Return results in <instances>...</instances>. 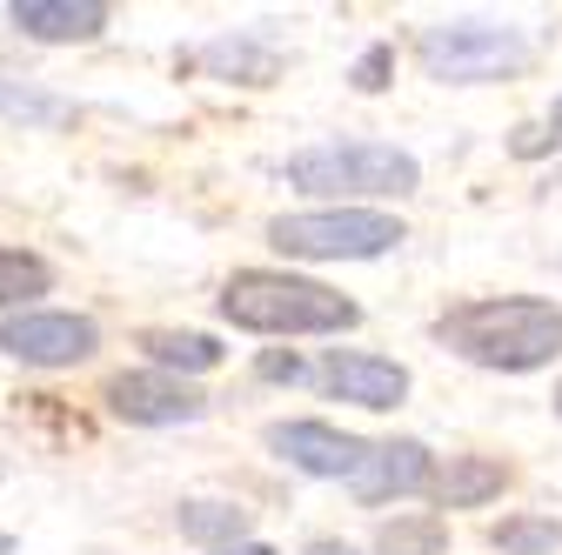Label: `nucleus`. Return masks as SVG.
I'll return each mask as SVG.
<instances>
[{
  "label": "nucleus",
  "mask_w": 562,
  "mask_h": 555,
  "mask_svg": "<svg viewBox=\"0 0 562 555\" xmlns=\"http://www.w3.org/2000/svg\"><path fill=\"white\" fill-rule=\"evenodd\" d=\"M436 335L475 369H503V375H529L542 362L562 355V308L536 302V295H488V302H462L436 321Z\"/></svg>",
  "instance_id": "obj_1"
},
{
  "label": "nucleus",
  "mask_w": 562,
  "mask_h": 555,
  "mask_svg": "<svg viewBox=\"0 0 562 555\" xmlns=\"http://www.w3.org/2000/svg\"><path fill=\"white\" fill-rule=\"evenodd\" d=\"M222 321L248 335H348L362 321V308L308 282V274H281V268H235L222 282Z\"/></svg>",
  "instance_id": "obj_2"
},
{
  "label": "nucleus",
  "mask_w": 562,
  "mask_h": 555,
  "mask_svg": "<svg viewBox=\"0 0 562 555\" xmlns=\"http://www.w3.org/2000/svg\"><path fill=\"white\" fill-rule=\"evenodd\" d=\"M289 188L302 194H328V201H389V194H415L422 188V161L408 148H389V141H322V148H302L289 155Z\"/></svg>",
  "instance_id": "obj_3"
},
{
  "label": "nucleus",
  "mask_w": 562,
  "mask_h": 555,
  "mask_svg": "<svg viewBox=\"0 0 562 555\" xmlns=\"http://www.w3.org/2000/svg\"><path fill=\"white\" fill-rule=\"evenodd\" d=\"M268 241L289 261H375L408 241V228L382 207H315V215H274Z\"/></svg>",
  "instance_id": "obj_4"
},
{
  "label": "nucleus",
  "mask_w": 562,
  "mask_h": 555,
  "mask_svg": "<svg viewBox=\"0 0 562 555\" xmlns=\"http://www.w3.org/2000/svg\"><path fill=\"white\" fill-rule=\"evenodd\" d=\"M415 60L429 67L436 81L475 88V81L522 75V67H529V41L516 27H496V21H442V27H422Z\"/></svg>",
  "instance_id": "obj_5"
},
{
  "label": "nucleus",
  "mask_w": 562,
  "mask_h": 555,
  "mask_svg": "<svg viewBox=\"0 0 562 555\" xmlns=\"http://www.w3.org/2000/svg\"><path fill=\"white\" fill-rule=\"evenodd\" d=\"M0 349L27 369H75L101 349L94 315H67V308H21L0 321Z\"/></svg>",
  "instance_id": "obj_6"
},
{
  "label": "nucleus",
  "mask_w": 562,
  "mask_h": 555,
  "mask_svg": "<svg viewBox=\"0 0 562 555\" xmlns=\"http://www.w3.org/2000/svg\"><path fill=\"white\" fill-rule=\"evenodd\" d=\"M108 408L134 429H175V422H201L207 395L181 375H161V369H127L108 382Z\"/></svg>",
  "instance_id": "obj_7"
},
{
  "label": "nucleus",
  "mask_w": 562,
  "mask_h": 555,
  "mask_svg": "<svg viewBox=\"0 0 562 555\" xmlns=\"http://www.w3.org/2000/svg\"><path fill=\"white\" fill-rule=\"evenodd\" d=\"M436 482V455L422 449L415 435H395V442H369L362 468L348 475V489H356V502L382 509V502H402V496H422Z\"/></svg>",
  "instance_id": "obj_8"
},
{
  "label": "nucleus",
  "mask_w": 562,
  "mask_h": 555,
  "mask_svg": "<svg viewBox=\"0 0 562 555\" xmlns=\"http://www.w3.org/2000/svg\"><path fill=\"white\" fill-rule=\"evenodd\" d=\"M268 449L289 462V468L322 475V482H348V475L362 468V455H369L362 435H348V429H335V422H274V429H268Z\"/></svg>",
  "instance_id": "obj_9"
},
{
  "label": "nucleus",
  "mask_w": 562,
  "mask_h": 555,
  "mask_svg": "<svg viewBox=\"0 0 562 555\" xmlns=\"http://www.w3.org/2000/svg\"><path fill=\"white\" fill-rule=\"evenodd\" d=\"M322 388L356 401V408H395L408 395V369L389 355H362V349H328L322 362Z\"/></svg>",
  "instance_id": "obj_10"
},
{
  "label": "nucleus",
  "mask_w": 562,
  "mask_h": 555,
  "mask_svg": "<svg viewBox=\"0 0 562 555\" xmlns=\"http://www.w3.org/2000/svg\"><path fill=\"white\" fill-rule=\"evenodd\" d=\"M8 21H14L21 34L60 47V41H94V34L108 27V8H101V0H14Z\"/></svg>",
  "instance_id": "obj_11"
},
{
  "label": "nucleus",
  "mask_w": 562,
  "mask_h": 555,
  "mask_svg": "<svg viewBox=\"0 0 562 555\" xmlns=\"http://www.w3.org/2000/svg\"><path fill=\"white\" fill-rule=\"evenodd\" d=\"M194 60H201L215 81H241V88L281 81V47H268V41H255V34H222V41H207Z\"/></svg>",
  "instance_id": "obj_12"
},
{
  "label": "nucleus",
  "mask_w": 562,
  "mask_h": 555,
  "mask_svg": "<svg viewBox=\"0 0 562 555\" xmlns=\"http://www.w3.org/2000/svg\"><path fill=\"white\" fill-rule=\"evenodd\" d=\"M429 489H436L442 509H482V502H496L509 489V462H496V455H449V468L429 482Z\"/></svg>",
  "instance_id": "obj_13"
},
{
  "label": "nucleus",
  "mask_w": 562,
  "mask_h": 555,
  "mask_svg": "<svg viewBox=\"0 0 562 555\" xmlns=\"http://www.w3.org/2000/svg\"><path fill=\"white\" fill-rule=\"evenodd\" d=\"M140 349L155 355L161 375H207V369H222V341L215 335H201V328H148L140 335Z\"/></svg>",
  "instance_id": "obj_14"
},
{
  "label": "nucleus",
  "mask_w": 562,
  "mask_h": 555,
  "mask_svg": "<svg viewBox=\"0 0 562 555\" xmlns=\"http://www.w3.org/2000/svg\"><path fill=\"white\" fill-rule=\"evenodd\" d=\"M181 535L222 555V548L248 542V509H235V502H181Z\"/></svg>",
  "instance_id": "obj_15"
},
{
  "label": "nucleus",
  "mask_w": 562,
  "mask_h": 555,
  "mask_svg": "<svg viewBox=\"0 0 562 555\" xmlns=\"http://www.w3.org/2000/svg\"><path fill=\"white\" fill-rule=\"evenodd\" d=\"M488 548H503V555H555L562 548V522L555 516H509L488 529Z\"/></svg>",
  "instance_id": "obj_16"
},
{
  "label": "nucleus",
  "mask_w": 562,
  "mask_h": 555,
  "mask_svg": "<svg viewBox=\"0 0 562 555\" xmlns=\"http://www.w3.org/2000/svg\"><path fill=\"white\" fill-rule=\"evenodd\" d=\"M54 288V268L27 248H0V308H14V302H34Z\"/></svg>",
  "instance_id": "obj_17"
},
{
  "label": "nucleus",
  "mask_w": 562,
  "mask_h": 555,
  "mask_svg": "<svg viewBox=\"0 0 562 555\" xmlns=\"http://www.w3.org/2000/svg\"><path fill=\"white\" fill-rule=\"evenodd\" d=\"M382 555H442L449 548V522L442 516H408V522H389L375 535Z\"/></svg>",
  "instance_id": "obj_18"
},
{
  "label": "nucleus",
  "mask_w": 562,
  "mask_h": 555,
  "mask_svg": "<svg viewBox=\"0 0 562 555\" xmlns=\"http://www.w3.org/2000/svg\"><path fill=\"white\" fill-rule=\"evenodd\" d=\"M0 114H8V121H34V127H60V121H75V107H67L60 94L14 88V81H0Z\"/></svg>",
  "instance_id": "obj_19"
},
{
  "label": "nucleus",
  "mask_w": 562,
  "mask_h": 555,
  "mask_svg": "<svg viewBox=\"0 0 562 555\" xmlns=\"http://www.w3.org/2000/svg\"><path fill=\"white\" fill-rule=\"evenodd\" d=\"M522 161H536V155H549V148H562V101L549 107V121H529V127H516V141H509Z\"/></svg>",
  "instance_id": "obj_20"
},
{
  "label": "nucleus",
  "mask_w": 562,
  "mask_h": 555,
  "mask_svg": "<svg viewBox=\"0 0 562 555\" xmlns=\"http://www.w3.org/2000/svg\"><path fill=\"white\" fill-rule=\"evenodd\" d=\"M389 75H395V47H369L362 60H356V75H348V81H356V94H382L389 88Z\"/></svg>",
  "instance_id": "obj_21"
},
{
  "label": "nucleus",
  "mask_w": 562,
  "mask_h": 555,
  "mask_svg": "<svg viewBox=\"0 0 562 555\" xmlns=\"http://www.w3.org/2000/svg\"><path fill=\"white\" fill-rule=\"evenodd\" d=\"M261 382H302V362L295 355H261Z\"/></svg>",
  "instance_id": "obj_22"
},
{
  "label": "nucleus",
  "mask_w": 562,
  "mask_h": 555,
  "mask_svg": "<svg viewBox=\"0 0 562 555\" xmlns=\"http://www.w3.org/2000/svg\"><path fill=\"white\" fill-rule=\"evenodd\" d=\"M302 555H356V548H348V542H308Z\"/></svg>",
  "instance_id": "obj_23"
},
{
  "label": "nucleus",
  "mask_w": 562,
  "mask_h": 555,
  "mask_svg": "<svg viewBox=\"0 0 562 555\" xmlns=\"http://www.w3.org/2000/svg\"><path fill=\"white\" fill-rule=\"evenodd\" d=\"M222 555H274L268 542H235V548H222Z\"/></svg>",
  "instance_id": "obj_24"
},
{
  "label": "nucleus",
  "mask_w": 562,
  "mask_h": 555,
  "mask_svg": "<svg viewBox=\"0 0 562 555\" xmlns=\"http://www.w3.org/2000/svg\"><path fill=\"white\" fill-rule=\"evenodd\" d=\"M0 555H14V535H8V529H0Z\"/></svg>",
  "instance_id": "obj_25"
},
{
  "label": "nucleus",
  "mask_w": 562,
  "mask_h": 555,
  "mask_svg": "<svg viewBox=\"0 0 562 555\" xmlns=\"http://www.w3.org/2000/svg\"><path fill=\"white\" fill-rule=\"evenodd\" d=\"M555 415H562V382H555Z\"/></svg>",
  "instance_id": "obj_26"
}]
</instances>
